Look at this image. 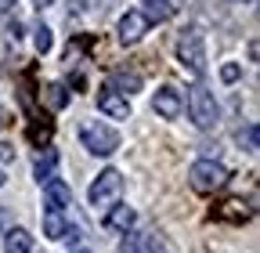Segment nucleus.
Wrapping results in <instances>:
<instances>
[{"label":"nucleus","instance_id":"f257e3e1","mask_svg":"<svg viewBox=\"0 0 260 253\" xmlns=\"http://www.w3.org/2000/svg\"><path fill=\"white\" fill-rule=\"evenodd\" d=\"M80 141L90 155H112L119 148V134L112 131V126L98 123V119H83L80 123Z\"/></svg>","mask_w":260,"mask_h":253},{"label":"nucleus","instance_id":"f03ea898","mask_svg":"<svg viewBox=\"0 0 260 253\" xmlns=\"http://www.w3.org/2000/svg\"><path fill=\"white\" fill-rule=\"evenodd\" d=\"M188 184L195 192H220L228 184V170L217 160H195L191 170H188Z\"/></svg>","mask_w":260,"mask_h":253},{"label":"nucleus","instance_id":"7ed1b4c3","mask_svg":"<svg viewBox=\"0 0 260 253\" xmlns=\"http://www.w3.org/2000/svg\"><path fill=\"white\" fill-rule=\"evenodd\" d=\"M177 58H181V66H184L191 76H203V73H206V47H203V33H199V29L181 33V40H177Z\"/></svg>","mask_w":260,"mask_h":253},{"label":"nucleus","instance_id":"20e7f679","mask_svg":"<svg viewBox=\"0 0 260 253\" xmlns=\"http://www.w3.org/2000/svg\"><path fill=\"white\" fill-rule=\"evenodd\" d=\"M188 112H191V123L199 126V131H210V126H217V102H213V94L206 87H191L188 90Z\"/></svg>","mask_w":260,"mask_h":253},{"label":"nucleus","instance_id":"39448f33","mask_svg":"<svg viewBox=\"0 0 260 253\" xmlns=\"http://www.w3.org/2000/svg\"><path fill=\"white\" fill-rule=\"evenodd\" d=\"M119 192H123V174L119 170H102L98 181L87 188V199H90V206H109Z\"/></svg>","mask_w":260,"mask_h":253},{"label":"nucleus","instance_id":"423d86ee","mask_svg":"<svg viewBox=\"0 0 260 253\" xmlns=\"http://www.w3.org/2000/svg\"><path fill=\"white\" fill-rule=\"evenodd\" d=\"M44 203H47L51 213H65V210L73 206V192H69V184H65L58 174L51 181H44Z\"/></svg>","mask_w":260,"mask_h":253},{"label":"nucleus","instance_id":"0eeeda50","mask_svg":"<svg viewBox=\"0 0 260 253\" xmlns=\"http://www.w3.org/2000/svg\"><path fill=\"white\" fill-rule=\"evenodd\" d=\"M148 25H152V22H148L141 11H126L116 29H119V40H123V44H138V40L148 33Z\"/></svg>","mask_w":260,"mask_h":253},{"label":"nucleus","instance_id":"6e6552de","mask_svg":"<svg viewBox=\"0 0 260 253\" xmlns=\"http://www.w3.org/2000/svg\"><path fill=\"white\" fill-rule=\"evenodd\" d=\"M152 109H155L162 119H177V116L184 112V98H181V94H177L174 87H159V90H155Z\"/></svg>","mask_w":260,"mask_h":253},{"label":"nucleus","instance_id":"1a4fd4ad","mask_svg":"<svg viewBox=\"0 0 260 253\" xmlns=\"http://www.w3.org/2000/svg\"><path fill=\"white\" fill-rule=\"evenodd\" d=\"M98 109H102L105 116H112V119H130V102L119 90H112V87H105L102 94H98Z\"/></svg>","mask_w":260,"mask_h":253},{"label":"nucleus","instance_id":"9d476101","mask_svg":"<svg viewBox=\"0 0 260 253\" xmlns=\"http://www.w3.org/2000/svg\"><path fill=\"white\" fill-rule=\"evenodd\" d=\"M213 213H217V220H232V225H242V220L253 217V206H249L246 199H224Z\"/></svg>","mask_w":260,"mask_h":253},{"label":"nucleus","instance_id":"9b49d317","mask_svg":"<svg viewBox=\"0 0 260 253\" xmlns=\"http://www.w3.org/2000/svg\"><path fill=\"white\" fill-rule=\"evenodd\" d=\"M141 4H145V18L148 22H170L177 11H181V0H141Z\"/></svg>","mask_w":260,"mask_h":253},{"label":"nucleus","instance_id":"f8f14e48","mask_svg":"<svg viewBox=\"0 0 260 253\" xmlns=\"http://www.w3.org/2000/svg\"><path fill=\"white\" fill-rule=\"evenodd\" d=\"M123 253H162V242L155 232H134L123 242Z\"/></svg>","mask_w":260,"mask_h":253},{"label":"nucleus","instance_id":"ddd939ff","mask_svg":"<svg viewBox=\"0 0 260 253\" xmlns=\"http://www.w3.org/2000/svg\"><path fill=\"white\" fill-rule=\"evenodd\" d=\"M134 220H138V217H134V210H130V206H112V210H109V217H105V228H109V232H123V235H126L130 228H134Z\"/></svg>","mask_w":260,"mask_h":253},{"label":"nucleus","instance_id":"4468645a","mask_svg":"<svg viewBox=\"0 0 260 253\" xmlns=\"http://www.w3.org/2000/svg\"><path fill=\"white\" fill-rule=\"evenodd\" d=\"M4 249L8 253H29L32 249V235L25 228H8L4 232Z\"/></svg>","mask_w":260,"mask_h":253},{"label":"nucleus","instance_id":"2eb2a0df","mask_svg":"<svg viewBox=\"0 0 260 253\" xmlns=\"http://www.w3.org/2000/svg\"><path fill=\"white\" fill-rule=\"evenodd\" d=\"M54 170H58V152L44 148V155H37V163H32V174H37V181H51Z\"/></svg>","mask_w":260,"mask_h":253},{"label":"nucleus","instance_id":"dca6fc26","mask_svg":"<svg viewBox=\"0 0 260 253\" xmlns=\"http://www.w3.org/2000/svg\"><path fill=\"white\" fill-rule=\"evenodd\" d=\"M44 235L47 239H65V235H69V225H65V217L61 213H44Z\"/></svg>","mask_w":260,"mask_h":253},{"label":"nucleus","instance_id":"f3484780","mask_svg":"<svg viewBox=\"0 0 260 253\" xmlns=\"http://www.w3.org/2000/svg\"><path fill=\"white\" fill-rule=\"evenodd\" d=\"M112 90H123V98H126V94H134V90H141V76L138 73H116L112 76Z\"/></svg>","mask_w":260,"mask_h":253},{"label":"nucleus","instance_id":"a211bd4d","mask_svg":"<svg viewBox=\"0 0 260 253\" xmlns=\"http://www.w3.org/2000/svg\"><path fill=\"white\" fill-rule=\"evenodd\" d=\"M256 134H260V131H256V123H246L242 131H239V148H246V152L253 155V152L260 148V138H256Z\"/></svg>","mask_w":260,"mask_h":253},{"label":"nucleus","instance_id":"6ab92c4d","mask_svg":"<svg viewBox=\"0 0 260 253\" xmlns=\"http://www.w3.org/2000/svg\"><path fill=\"white\" fill-rule=\"evenodd\" d=\"M47 105L51 109H65V105H69V90H65L61 83H51L47 87Z\"/></svg>","mask_w":260,"mask_h":253},{"label":"nucleus","instance_id":"aec40b11","mask_svg":"<svg viewBox=\"0 0 260 253\" xmlns=\"http://www.w3.org/2000/svg\"><path fill=\"white\" fill-rule=\"evenodd\" d=\"M32 47H37V54H47V51H51V29H47V25H37V29H32Z\"/></svg>","mask_w":260,"mask_h":253},{"label":"nucleus","instance_id":"412c9836","mask_svg":"<svg viewBox=\"0 0 260 253\" xmlns=\"http://www.w3.org/2000/svg\"><path fill=\"white\" fill-rule=\"evenodd\" d=\"M242 76V66H239V61H224V66H220V80L224 83H235Z\"/></svg>","mask_w":260,"mask_h":253},{"label":"nucleus","instance_id":"4be33fe9","mask_svg":"<svg viewBox=\"0 0 260 253\" xmlns=\"http://www.w3.org/2000/svg\"><path fill=\"white\" fill-rule=\"evenodd\" d=\"M0 163H15V145L11 141H0Z\"/></svg>","mask_w":260,"mask_h":253},{"label":"nucleus","instance_id":"5701e85b","mask_svg":"<svg viewBox=\"0 0 260 253\" xmlns=\"http://www.w3.org/2000/svg\"><path fill=\"white\" fill-rule=\"evenodd\" d=\"M11 8H15V0H0V15H8Z\"/></svg>","mask_w":260,"mask_h":253},{"label":"nucleus","instance_id":"b1692460","mask_svg":"<svg viewBox=\"0 0 260 253\" xmlns=\"http://www.w3.org/2000/svg\"><path fill=\"white\" fill-rule=\"evenodd\" d=\"M32 4H37V8H51V0H32Z\"/></svg>","mask_w":260,"mask_h":253},{"label":"nucleus","instance_id":"393cba45","mask_svg":"<svg viewBox=\"0 0 260 253\" xmlns=\"http://www.w3.org/2000/svg\"><path fill=\"white\" fill-rule=\"evenodd\" d=\"M4 123H8V112H4V109H0V126H4Z\"/></svg>","mask_w":260,"mask_h":253},{"label":"nucleus","instance_id":"a878e982","mask_svg":"<svg viewBox=\"0 0 260 253\" xmlns=\"http://www.w3.org/2000/svg\"><path fill=\"white\" fill-rule=\"evenodd\" d=\"M0 235H4V213H0Z\"/></svg>","mask_w":260,"mask_h":253},{"label":"nucleus","instance_id":"bb28decb","mask_svg":"<svg viewBox=\"0 0 260 253\" xmlns=\"http://www.w3.org/2000/svg\"><path fill=\"white\" fill-rule=\"evenodd\" d=\"M0 188H4V170H0Z\"/></svg>","mask_w":260,"mask_h":253},{"label":"nucleus","instance_id":"cd10ccee","mask_svg":"<svg viewBox=\"0 0 260 253\" xmlns=\"http://www.w3.org/2000/svg\"><path fill=\"white\" fill-rule=\"evenodd\" d=\"M73 253H90V249H73Z\"/></svg>","mask_w":260,"mask_h":253},{"label":"nucleus","instance_id":"c85d7f7f","mask_svg":"<svg viewBox=\"0 0 260 253\" xmlns=\"http://www.w3.org/2000/svg\"><path fill=\"white\" fill-rule=\"evenodd\" d=\"M242 4H253V0H242Z\"/></svg>","mask_w":260,"mask_h":253}]
</instances>
